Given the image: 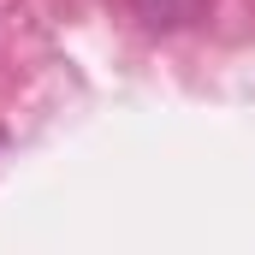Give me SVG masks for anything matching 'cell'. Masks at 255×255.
<instances>
[{
    "mask_svg": "<svg viewBox=\"0 0 255 255\" xmlns=\"http://www.w3.org/2000/svg\"><path fill=\"white\" fill-rule=\"evenodd\" d=\"M136 12H142L148 30H184L208 12V0H136Z\"/></svg>",
    "mask_w": 255,
    "mask_h": 255,
    "instance_id": "6da1fadb",
    "label": "cell"
}]
</instances>
